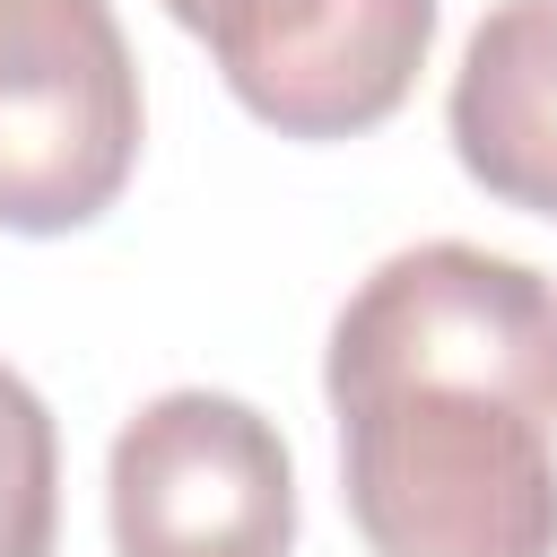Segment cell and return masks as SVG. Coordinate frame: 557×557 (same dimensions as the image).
I'll return each instance as SVG.
<instances>
[{
	"instance_id": "6da1fadb",
	"label": "cell",
	"mask_w": 557,
	"mask_h": 557,
	"mask_svg": "<svg viewBox=\"0 0 557 557\" xmlns=\"http://www.w3.org/2000/svg\"><path fill=\"white\" fill-rule=\"evenodd\" d=\"M322 383L374 557H557V287L531 261L392 252L339 305Z\"/></svg>"
},
{
	"instance_id": "7a4b0ae2",
	"label": "cell",
	"mask_w": 557,
	"mask_h": 557,
	"mask_svg": "<svg viewBox=\"0 0 557 557\" xmlns=\"http://www.w3.org/2000/svg\"><path fill=\"white\" fill-rule=\"evenodd\" d=\"M139 165V70L113 0H0V226H96Z\"/></svg>"
},
{
	"instance_id": "3957f363",
	"label": "cell",
	"mask_w": 557,
	"mask_h": 557,
	"mask_svg": "<svg viewBox=\"0 0 557 557\" xmlns=\"http://www.w3.org/2000/svg\"><path fill=\"white\" fill-rule=\"evenodd\" d=\"M113 557H287L296 461L287 435L235 392L148 400L104 461Z\"/></svg>"
},
{
	"instance_id": "277c9868",
	"label": "cell",
	"mask_w": 557,
	"mask_h": 557,
	"mask_svg": "<svg viewBox=\"0 0 557 557\" xmlns=\"http://www.w3.org/2000/svg\"><path fill=\"white\" fill-rule=\"evenodd\" d=\"M218 78L278 139H357L392 122L426 70L435 0H165Z\"/></svg>"
},
{
	"instance_id": "5b68a950",
	"label": "cell",
	"mask_w": 557,
	"mask_h": 557,
	"mask_svg": "<svg viewBox=\"0 0 557 557\" xmlns=\"http://www.w3.org/2000/svg\"><path fill=\"white\" fill-rule=\"evenodd\" d=\"M444 122L487 200L557 218V0H496L470 26Z\"/></svg>"
},
{
	"instance_id": "8992f818",
	"label": "cell",
	"mask_w": 557,
	"mask_h": 557,
	"mask_svg": "<svg viewBox=\"0 0 557 557\" xmlns=\"http://www.w3.org/2000/svg\"><path fill=\"white\" fill-rule=\"evenodd\" d=\"M61 531V435L17 366H0V557H52Z\"/></svg>"
}]
</instances>
